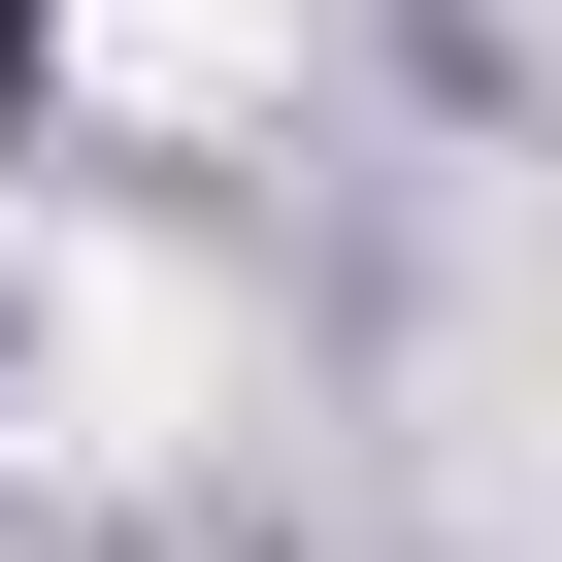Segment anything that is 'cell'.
Wrapping results in <instances>:
<instances>
[{"label": "cell", "mask_w": 562, "mask_h": 562, "mask_svg": "<svg viewBox=\"0 0 562 562\" xmlns=\"http://www.w3.org/2000/svg\"><path fill=\"white\" fill-rule=\"evenodd\" d=\"M67 100L199 133V100H299V0H67Z\"/></svg>", "instance_id": "1"}, {"label": "cell", "mask_w": 562, "mask_h": 562, "mask_svg": "<svg viewBox=\"0 0 562 562\" xmlns=\"http://www.w3.org/2000/svg\"><path fill=\"white\" fill-rule=\"evenodd\" d=\"M34 364H67V397H100V463H133V430L199 397V299H133V265H34Z\"/></svg>", "instance_id": "2"}]
</instances>
